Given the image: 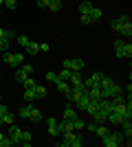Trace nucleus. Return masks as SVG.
Instances as JSON below:
<instances>
[{
  "instance_id": "obj_1",
  "label": "nucleus",
  "mask_w": 132,
  "mask_h": 147,
  "mask_svg": "<svg viewBox=\"0 0 132 147\" xmlns=\"http://www.w3.org/2000/svg\"><path fill=\"white\" fill-rule=\"evenodd\" d=\"M101 145L104 147H119V145H130V141H126L123 132H108L106 136H101Z\"/></svg>"
},
{
  "instance_id": "obj_2",
  "label": "nucleus",
  "mask_w": 132,
  "mask_h": 147,
  "mask_svg": "<svg viewBox=\"0 0 132 147\" xmlns=\"http://www.w3.org/2000/svg\"><path fill=\"white\" fill-rule=\"evenodd\" d=\"M114 55L119 57V59H130L132 57V44L130 40H126V37H117L114 40Z\"/></svg>"
},
{
  "instance_id": "obj_3",
  "label": "nucleus",
  "mask_w": 132,
  "mask_h": 147,
  "mask_svg": "<svg viewBox=\"0 0 132 147\" xmlns=\"http://www.w3.org/2000/svg\"><path fill=\"white\" fill-rule=\"evenodd\" d=\"M57 138H62V141H60L62 147H82L84 145V138L77 134L75 129H73V132H62Z\"/></svg>"
},
{
  "instance_id": "obj_4",
  "label": "nucleus",
  "mask_w": 132,
  "mask_h": 147,
  "mask_svg": "<svg viewBox=\"0 0 132 147\" xmlns=\"http://www.w3.org/2000/svg\"><path fill=\"white\" fill-rule=\"evenodd\" d=\"M5 64L11 66V68H18L20 64H24V51H22V53H9V51H7L5 53Z\"/></svg>"
},
{
  "instance_id": "obj_5",
  "label": "nucleus",
  "mask_w": 132,
  "mask_h": 147,
  "mask_svg": "<svg viewBox=\"0 0 132 147\" xmlns=\"http://www.w3.org/2000/svg\"><path fill=\"white\" fill-rule=\"evenodd\" d=\"M7 136L13 141V145H20V143H22V129H20L16 123H11V125H9V134H7Z\"/></svg>"
},
{
  "instance_id": "obj_6",
  "label": "nucleus",
  "mask_w": 132,
  "mask_h": 147,
  "mask_svg": "<svg viewBox=\"0 0 132 147\" xmlns=\"http://www.w3.org/2000/svg\"><path fill=\"white\" fill-rule=\"evenodd\" d=\"M64 68H68V70H82L86 64H84V59H77V57H73V59H64L62 61Z\"/></svg>"
},
{
  "instance_id": "obj_7",
  "label": "nucleus",
  "mask_w": 132,
  "mask_h": 147,
  "mask_svg": "<svg viewBox=\"0 0 132 147\" xmlns=\"http://www.w3.org/2000/svg\"><path fill=\"white\" fill-rule=\"evenodd\" d=\"M68 84H70V88H86L84 86V77L79 75V70H73V73H70Z\"/></svg>"
},
{
  "instance_id": "obj_8",
  "label": "nucleus",
  "mask_w": 132,
  "mask_h": 147,
  "mask_svg": "<svg viewBox=\"0 0 132 147\" xmlns=\"http://www.w3.org/2000/svg\"><path fill=\"white\" fill-rule=\"evenodd\" d=\"M119 35L121 37H130L132 35V24H130V18H123L121 20V24H119Z\"/></svg>"
},
{
  "instance_id": "obj_9",
  "label": "nucleus",
  "mask_w": 132,
  "mask_h": 147,
  "mask_svg": "<svg viewBox=\"0 0 132 147\" xmlns=\"http://www.w3.org/2000/svg\"><path fill=\"white\" fill-rule=\"evenodd\" d=\"M46 129H49V134L53 136V138L60 136V127H57V119L55 117H49V119H46Z\"/></svg>"
},
{
  "instance_id": "obj_10",
  "label": "nucleus",
  "mask_w": 132,
  "mask_h": 147,
  "mask_svg": "<svg viewBox=\"0 0 132 147\" xmlns=\"http://www.w3.org/2000/svg\"><path fill=\"white\" fill-rule=\"evenodd\" d=\"M55 88L62 92V94H68V92H70V84L66 79H60V77L55 79Z\"/></svg>"
},
{
  "instance_id": "obj_11",
  "label": "nucleus",
  "mask_w": 132,
  "mask_h": 147,
  "mask_svg": "<svg viewBox=\"0 0 132 147\" xmlns=\"http://www.w3.org/2000/svg\"><path fill=\"white\" fill-rule=\"evenodd\" d=\"M121 127H123L126 141H132V121H130V119H123V121H121Z\"/></svg>"
},
{
  "instance_id": "obj_12",
  "label": "nucleus",
  "mask_w": 132,
  "mask_h": 147,
  "mask_svg": "<svg viewBox=\"0 0 132 147\" xmlns=\"http://www.w3.org/2000/svg\"><path fill=\"white\" fill-rule=\"evenodd\" d=\"M97 105H99V110H104L106 114L114 110V105H112V101H110V99H99V101H97Z\"/></svg>"
},
{
  "instance_id": "obj_13",
  "label": "nucleus",
  "mask_w": 132,
  "mask_h": 147,
  "mask_svg": "<svg viewBox=\"0 0 132 147\" xmlns=\"http://www.w3.org/2000/svg\"><path fill=\"white\" fill-rule=\"evenodd\" d=\"M108 132H110V125H108V123H97V127H95V132H93V134L101 138V136H106Z\"/></svg>"
},
{
  "instance_id": "obj_14",
  "label": "nucleus",
  "mask_w": 132,
  "mask_h": 147,
  "mask_svg": "<svg viewBox=\"0 0 132 147\" xmlns=\"http://www.w3.org/2000/svg\"><path fill=\"white\" fill-rule=\"evenodd\" d=\"M31 105L33 103H24V105H20V108H18V117L22 119V121L29 119V114H31Z\"/></svg>"
},
{
  "instance_id": "obj_15",
  "label": "nucleus",
  "mask_w": 132,
  "mask_h": 147,
  "mask_svg": "<svg viewBox=\"0 0 132 147\" xmlns=\"http://www.w3.org/2000/svg\"><path fill=\"white\" fill-rule=\"evenodd\" d=\"M22 99H24V103H35V101H38V97H35L33 88H26V90L22 92Z\"/></svg>"
},
{
  "instance_id": "obj_16",
  "label": "nucleus",
  "mask_w": 132,
  "mask_h": 147,
  "mask_svg": "<svg viewBox=\"0 0 132 147\" xmlns=\"http://www.w3.org/2000/svg\"><path fill=\"white\" fill-rule=\"evenodd\" d=\"M33 92H35L38 101H40V99H46V94H49V90H46L42 84H35V86H33Z\"/></svg>"
},
{
  "instance_id": "obj_17",
  "label": "nucleus",
  "mask_w": 132,
  "mask_h": 147,
  "mask_svg": "<svg viewBox=\"0 0 132 147\" xmlns=\"http://www.w3.org/2000/svg\"><path fill=\"white\" fill-rule=\"evenodd\" d=\"M40 53V44L38 42H29L24 49V55H38Z\"/></svg>"
},
{
  "instance_id": "obj_18",
  "label": "nucleus",
  "mask_w": 132,
  "mask_h": 147,
  "mask_svg": "<svg viewBox=\"0 0 132 147\" xmlns=\"http://www.w3.org/2000/svg\"><path fill=\"white\" fill-rule=\"evenodd\" d=\"M90 117H93V121H95V123H106V117H108V114H106L104 110H99V108H97V110H95Z\"/></svg>"
},
{
  "instance_id": "obj_19",
  "label": "nucleus",
  "mask_w": 132,
  "mask_h": 147,
  "mask_svg": "<svg viewBox=\"0 0 132 147\" xmlns=\"http://www.w3.org/2000/svg\"><path fill=\"white\" fill-rule=\"evenodd\" d=\"M29 121H33V123H40V121H42V112H40L35 105H31V114H29Z\"/></svg>"
},
{
  "instance_id": "obj_20",
  "label": "nucleus",
  "mask_w": 132,
  "mask_h": 147,
  "mask_svg": "<svg viewBox=\"0 0 132 147\" xmlns=\"http://www.w3.org/2000/svg\"><path fill=\"white\" fill-rule=\"evenodd\" d=\"M88 16L93 18V22H97V20H101V18H104V11H101L99 7H95V5H93V9H90V13H88Z\"/></svg>"
},
{
  "instance_id": "obj_21",
  "label": "nucleus",
  "mask_w": 132,
  "mask_h": 147,
  "mask_svg": "<svg viewBox=\"0 0 132 147\" xmlns=\"http://www.w3.org/2000/svg\"><path fill=\"white\" fill-rule=\"evenodd\" d=\"M0 121H2V125H11V123H16V117H13L11 112L7 110L5 114H0Z\"/></svg>"
},
{
  "instance_id": "obj_22",
  "label": "nucleus",
  "mask_w": 132,
  "mask_h": 147,
  "mask_svg": "<svg viewBox=\"0 0 132 147\" xmlns=\"http://www.w3.org/2000/svg\"><path fill=\"white\" fill-rule=\"evenodd\" d=\"M88 103H90V97H88V92H86V94H84V97H82V99H79V101L75 103V108H77V110H86V108H88Z\"/></svg>"
},
{
  "instance_id": "obj_23",
  "label": "nucleus",
  "mask_w": 132,
  "mask_h": 147,
  "mask_svg": "<svg viewBox=\"0 0 132 147\" xmlns=\"http://www.w3.org/2000/svg\"><path fill=\"white\" fill-rule=\"evenodd\" d=\"M64 119H70V121H73V119H77V112H75V108H73V105H66V108H64Z\"/></svg>"
},
{
  "instance_id": "obj_24",
  "label": "nucleus",
  "mask_w": 132,
  "mask_h": 147,
  "mask_svg": "<svg viewBox=\"0 0 132 147\" xmlns=\"http://www.w3.org/2000/svg\"><path fill=\"white\" fill-rule=\"evenodd\" d=\"M88 97H90V99H101V88L99 86L88 88Z\"/></svg>"
},
{
  "instance_id": "obj_25",
  "label": "nucleus",
  "mask_w": 132,
  "mask_h": 147,
  "mask_svg": "<svg viewBox=\"0 0 132 147\" xmlns=\"http://www.w3.org/2000/svg\"><path fill=\"white\" fill-rule=\"evenodd\" d=\"M90 9H93V2H88V0L79 2V13H90Z\"/></svg>"
},
{
  "instance_id": "obj_26",
  "label": "nucleus",
  "mask_w": 132,
  "mask_h": 147,
  "mask_svg": "<svg viewBox=\"0 0 132 147\" xmlns=\"http://www.w3.org/2000/svg\"><path fill=\"white\" fill-rule=\"evenodd\" d=\"M49 9L57 13L60 9H62V0H49Z\"/></svg>"
},
{
  "instance_id": "obj_27",
  "label": "nucleus",
  "mask_w": 132,
  "mask_h": 147,
  "mask_svg": "<svg viewBox=\"0 0 132 147\" xmlns=\"http://www.w3.org/2000/svg\"><path fill=\"white\" fill-rule=\"evenodd\" d=\"M13 145V141L9 138V136H5L2 132H0V147H11Z\"/></svg>"
},
{
  "instance_id": "obj_28",
  "label": "nucleus",
  "mask_w": 132,
  "mask_h": 147,
  "mask_svg": "<svg viewBox=\"0 0 132 147\" xmlns=\"http://www.w3.org/2000/svg\"><path fill=\"white\" fill-rule=\"evenodd\" d=\"M11 37H13V31L2 29V26H0V40H11Z\"/></svg>"
},
{
  "instance_id": "obj_29",
  "label": "nucleus",
  "mask_w": 132,
  "mask_h": 147,
  "mask_svg": "<svg viewBox=\"0 0 132 147\" xmlns=\"http://www.w3.org/2000/svg\"><path fill=\"white\" fill-rule=\"evenodd\" d=\"M70 73H73V70H68V68H64V66H62V70H60V73H57V77H60V79H66V81H68Z\"/></svg>"
},
{
  "instance_id": "obj_30",
  "label": "nucleus",
  "mask_w": 132,
  "mask_h": 147,
  "mask_svg": "<svg viewBox=\"0 0 132 147\" xmlns=\"http://www.w3.org/2000/svg\"><path fill=\"white\" fill-rule=\"evenodd\" d=\"M2 7H7L9 11H13V9L18 7V0H5V2H2Z\"/></svg>"
},
{
  "instance_id": "obj_31",
  "label": "nucleus",
  "mask_w": 132,
  "mask_h": 147,
  "mask_svg": "<svg viewBox=\"0 0 132 147\" xmlns=\"http://www.w3.org/2000/svg\"><path fill=\"white\" fill-rule=\"evenodd\" d=\"M16 40H18V44H20V46H22V49H26V44L31 42V40H29V37H26V35H18V37H16Z\"/></svg>"
},
{
  "instance_id": "obj_32",
  "label": "nucleus",
  "mask_w": 132,
  "mask_h": 147,
  "mask_svg": "<svg viewBox=\"0 0 132 147\" xmlns=\"http://www.w3.org/2000/svg\"><path fill=\"white\" fill-rule=\"evenodd\" d=\"M33 86H35V81H33V77H31V75H29V77H26V79L22 81V88H24V90H26V88H33Z\"/></svg>"
},
{
  "instance_id": "obj_33",
  "label": "nucleus",
  "mask_w": 132,
  "mask_h": 147,
  "mask_svg": "<svg viewBox=\"0 0 132 147\" xmlns=\"http://www.w3.org/2000/svg\"><path fill=\"white\" fill-rule=\"evenodd\" d=\"M79 22H82V24H90V22H93V18H90L88 13H79Z\"/></svg>"
},
{
  "instance_id": "obj_34",
  "label": "nucleus",
  "mask_w": 132,
  "mask_h": 147,
  "mask_svg": "<svg viewBox=\"0 0 132 147\" xmlns=\"http://www.w3.org/2000/svg\"><path fill=\"white\" fill-rule=\"evenodd\" d=\"M84 125H86V123H84L82 119H73V127H75V132H77V129H84Z\"/></svg>"
},
{
  "instance_id": "obj_35",
  "label": "nucleus",
  "mask_w": 132,
  "mask_h": 147,
  "mask_svg": "<svg viewBox=\"0 0 132 147\" xmlns=\"http://www.w3.org/2000/svg\"><path fill=\"white\" fill-rule=\"evenodd\" d=\"M9 51V40H0V53H7Z\"/></svg>"
},
{
  "instance_id": "obj_36",
  "label": "nucleus",
  "mask_w": 132,
  "mask_h": 147,
  "mask_svg": "<svg viewBox=\"0 0 132 147\" xmlns=\"http://www.w3.org/2000/svg\"><path fill=\"white\" fill-rule=\"evenodd\" d=\"M55 79H57V73L49 70V73H46V81H51V84H55Z\"/></svg>"
},
{
  "instance_id": "obj_37",
  "label": "nucleus",
  "mask_w": 132,
  "mask_h": 147,
  "mask_svg": "<svg viewBox=\"0 0 132 147\" xmlns=\"http://www.w3.org/2000/svg\"><path fill=\"white\" fill-rule=\"evenodd\" d=\"M84 127H86L88 132H90V134H93V132H95V127H97V123H95V121H90V123H86V125H84Z\"/></svg>"
},
{
  "instance_id": "obj_38",
  "label": "nucleus",
  "mask_w": 132,
  "mask_h": 147,
  "mask_svg": "<svg viewBox=\"0 0 132 147\" xmlns=\"http://www.w3.org/2000/svg\"><path fill=\"white\" fill-rule=\"evenodd\" d=\"M38 7L40 9H49V0H38Z\"/></svg>"
},
{
  "instance_id": "obj_39",
  "label": "nucleus",
  "mask_w": 132,
  "mask_h": 147,
  "mask_svg": "<svg viewBox=\"0 0 132 147\" xmlns=\"http://www.w3.org/2000/svg\"><path fill=\"white\" fill-rule=\"evenodd\" d=\"M51 49V46H49V44H46V42H42V44H40V51H42V53H46V51H49Z\"/></svg>"
},
{
  "instance_id": "obj_40",
  "label": "nucleus",
  "mask_w": 132,
  "mask_h": 147,
  "mask_svg": "<svg viewBox=\"0 0 132 147\" xmlns=\"http://www.w3.org/2000/svg\"><path fill=\"white\" fill-rule=\"evenodd\" d=\"M2 2H5V0H0V7H2Z\"/></svg>"
},
{
  "instance_id": "obj_41",
  "label": "nucleus",
  "mask_w": 132,
  "mask_h": 147,
  "mask_svg": "<svg viewBox=\"0 0 132 147\" xmlns=\"http://www.w3.org/2000/svg\"><path fill=\"white\" fill-rule=\"evenodd\" d=\"M0 13H2V7H0Z\"/></svg>"
},
{
  "instance_id": "obj_42",
  "label": "nucleus",
  "mask_w": 132,
  "mask_h": 147,
  "mask_svg": "<svg viewBox=\"0 0 132 147\" xmlns=\"http://www.w3.org/2000/svg\"><path fill=\"white\" fill-rule=\"evenodd\" d=\"M0 103H2V97H0Z\"/></svg>"
},
{
  "instance_id": "obj_43",
  "label": "nucleus",
  "mask_w": 132,
  "mask_h": 147,
  "mask_svg": "<svg viewBox=\"0 0 132 147\" xmlns=\"http://www.w3.org/2000/svg\"><path fill=\"white\" fill-rule=\"evenodd\" d=\"M0 125H2V121H0Z\"/></svg>"
}]
</instances>
